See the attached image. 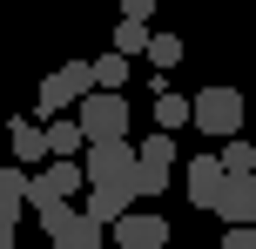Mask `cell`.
I'll list each match as a JSON object with an SVG mask.
<instances>
[{"label":"cell","mask_w":256,"mask_h":249,"mask_svg":"<svg viewBox=\"0 0 256 249\" xmlns=\"http://www.w3.org/2000/svg\"><path fill=\"white\" fill-rule=\"evenodd\" d=\"M81 175H88V189L135 182V142H88L81 148Z\"/></svg>","instance_id":"obj_4"},{"label":"cell","mask_w":256,"mask_h":249,"mask_svg":"<svg viewBox=\"0 0 256 249\" xmlns=\"http://www.w3.org/2000/svg\"><path fill=\"white\" fill-rule=\"evenodd\" d=\"M115 243L122 249H168V223L148 216V209H128L122 223H115Z\"/></svg>","instance_id":"obj_8"},{"label":"cell","mask_w":256,"mask_h":249,"mask_svg":"<svg viewBox=\"0 0 256 249\" xmlns=\"http://www.w3.org/2000/svg\"><path fill=\"white\" fill-rule=\"evenodd\" d=\"M74 196H88V175H81V162H48V169L27 182V209H34V216L61 209V202H74Z\"/></svg>","instance_id":"obj_3"},{"label":"cell","mask_w":256,"mask_h":249,"mask_svg":"<svg viewBox=\"0 0 256 249\" xmlns=\"http://www.w3.org/2000/svg\"><path fill=\"white\" fill-rule=\"evenodd\" d=\"M0 249H14V229H7V223H0Z\"/></svg>","instance_id":"obj_22"},{"label":"cell","mask_w":256,"mask_h":249,"mask_svg":"<svg viewBox=\"0 0 256 249\" xmlns=\"http://www.w3.org/2000/svg\"><path fill=\"white\" fill-rule=\"evenodd\" d=\"M115 54H122V61H128V54H148V27H115Z\"/></svg>","instance_id":"obj_19"},{"label":"cell","mask_w":256,"mask_h":249,"mask_svg":"<svg viewBox=\"0 0 256 249\" xmlns=\"http://www.w3.org/2000/svg\"><path fill=\"white\" fill-rule=\"evenodd\" d=\"M81 148H88V135L74 128V115H61V121H48V162H74Z\"/></svg>","instance_id":"obj_14"},{"label":"cell","mask_w":256,"mask_h":249,"mask_svg":"<svg viewBox=\"0 0 256 249\" xmlns=\"http://www.w3.org/2000/svg\"><path fill=\"white\" fill-rule=\"evenodd\" d=\"M216 249H256V229H222Z\"/></svg>","instance_id":"obj_21"},{"label":"cell","mask_w":256,"mask_h":249,"mask_svg":"<svg viewBox=\"0 0 256 249\" xmlns=\"http://www.w3.org/2000/svg\"><path fill=\"white\" fill-rule=\"evenodd\" d=\"M155 7H162V0H155Z\"/></svg>","instance_id":"obj_23"},{"label":"cell","mask_w":256,"mask_h":249,"mask_svg":"<svg viewBox=\"0 0 256 249\" xmlns=\"http://www.w3.org/2000/svg\"><path fill=\"white\" fill-rule=\"evenodd\" d=\"M74 128L88 135V142H128V94H81L74 108Z\"/></svg>","instance_id":"obj_2"},{"label":"cell","mask_w":256,"mask_h":249,"mask_svg":"<svg viewBox=\"0 0 256 249\" xmlns=\"http://www.w3.org/2000/svg\"><path fill=\"white\" fill-rule=\"evenodd\" d=\"M216 216H222L230 229H256V175H222Z\"/></svg>","instance_id":"obj_7"},{"label":"cell","mask_w":256,"mask_h":249,"mask_svg":"<svg viewBox=\"0 0 256 249\" xmlns=\"http://www.w3.org/2000/svg\"><path fill=\"white\" fill-rule=\"evenodd\" d=\"M7 142H14V155H20V169H34V162L48 169V128H34V121L14 115V121H7Z\"/></svg>","instance_id":"obj_11"},{"label":"cell","mask_w":256,"mask_h":249,"mask_svg":"<svg viewBox=\"0 0 256 249\" xmlns=\"http://www.w3.org/2000/svg\"><path fill=\"white\" fill-rule=\"evenodd\" d=\"M135 169L168 175V169H176V135H142V142H135Z\"/></svg>","instance_id":"obj_12"},{"label":"cell","mask_w":256,"mask_h":249,"mask_svg":"<svg viewBox=\"0 0 256 249\" xmlns=\"http://www.w3.org/2000/svg\"><path fill=\"white\" fill-rule=\"evenodd\" d=\"M128 202H135V189H88V196H81V216H88V223H102V229H115L122 216H128Z\"/></svg>","instance_id":"obj_10"},{"label":"cell","mask_w":256,"mask_h":249,"mask_svg":"<svg viewBox=\"0 0 256 249\" xmlns=\"http://www.w3.org/2000/svg\"><path fill=\"white\" fill-rule=\"evenodd\" d=\"M94 67V88H102V94H122L128 88V61H122V54H102V61H88Z\"/></svg>","instance_id":"obj_16"},{"label":"cell","mask_w":256,"mask_h":249,"mask_svg":"<svg viewBox=\"0 0 256 249\" xmlns=\"http://www.w3.org/2000/svg\"><path fill=\"white\" fill-rule=\"evenodd\" d=\"M243 115H250V108H243V94H236L230 81H216V88H202L189 101V121L202 135H216V142H236V135H243Z\"/></svg>","instance_id":"obj_1"},{"label":"cell","mask_w":256,"mask_h":249,"mask_svg":"<svg viewBox=\"0 0 256 249\" xmlns=\"http://www.w3.org/2000/svg\"><path fill=\"white\" fill-rule=\"evenodd\" d=\"M40 229H48V249H102V223H88L74 202L48 209V216H40Z\"/></svg>","instance_id":"obj_6"},{"label":"cell","mask_w":256,"mask_h":249,"mask_svg":"<svg viewBox=\"0 0 256 249\" xmlns=\"http://www.w3.org/2000/svg\"><path fill=\"white\" fill-rule=\"evenodd\" d=\"M27 182H34V175L27 169H0V223H20V209H27Z\"/></svg>","instance_id":"obj_13"},{"label":"cell","mask_w":256,"mask_h":249,"mask_svg":"<svg viewBox=\"0 0 256 249\" xmlns=\"http://www.w3.org/2000/svg\"><path fill=\"white\" fill-rule=\"evenodd\" d=\"M148 13H155V0H122V20L128 27H148Z\"/></svg>","instance_id":"obj_20"},{"label":"cell","mask_w":256,"mask_h":249,"mask_svg":"<svg viewBox=\"0 0 256 249\" xmlns=\"http://www.w3.org/2000/svg\"><path fill=\"white\" fill-rule=\"evenodd\" d=\"M216 162H222V175H256V148L243 142V135H236V142H222Z\"/></svg>","instance_id":"obj_17"},{"label":"cell","mask_w":256,"mask_h":249,"mask_svg":"<svg viewBox=\"0 0 256 249\" xmlns=\"http://www.w3.org/2000/svg\"><path fill=\"white\" fill-rule=\"evenodd\" d=\"M81 94H94V67H88V61L54 67V74L40 81V115H54V121H61L68 108H81Z\"/></svg>","instance_id":"obj_5"},{"label":"cell","mask_w":256,"mask_h":249,"mask_svg":"<svg viewBox=\"0 0 256 249\" xmlns=\"http://www.w3.org/2000/svg\"><path fill=\"white\" fill-rule=\"evenodd\" d=\"M148 61H155V74H168L182 61V34H148Z\"/></svg>","instance_id":"obj_18"},{"label":"cell","mask_w":256,"mask_h":249,"mask_svg":"<svg viewBox=\"0 0 256 249\" xmlns=\"http://www.w3.org/2000/svg\"><path fill=\"white\" fill-rule=\"evenodd\" d=\"M216 189H222V162L216 155H196L189 169H182V196H189L196 209H216Z\"/></svg>","instance_id":"obj_9"},{"label":"cell","mask_w":256,"mask_h":249,"mask_svg":"<svg viewBox=\"0 0 256 249\" xmlns=\"http://www.w3.org/2000/svg\"><path fill=\"white\" fill-rule=\"evenodd\" d=\"M182 121H189V101L176 88H155V135H176Z\"/></svg>","instance_id":"obj_15"}]
</instances>
